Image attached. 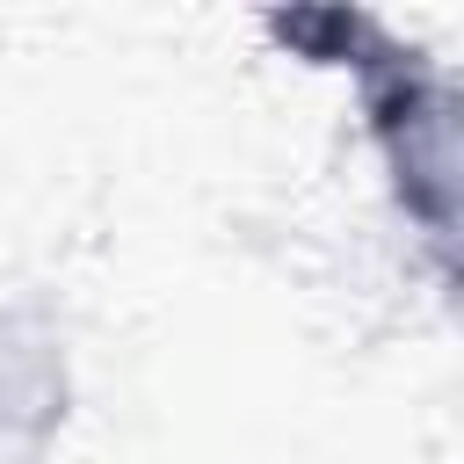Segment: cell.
<instances>
[{"instance_id": "6da1fadb", "label": "cell", "mask_w": 464, "mask_h": 464, "mask_svg": "<svg viewBox=\"0 0 464 464\" xmlns=\"http://www.w3.org/2000/svg\"><path fill=\"white\" fill-rule=\"evenodd\" d=\"M319 36H334V58L348 80H355V102H362V130H370V152L384 167V188L399 203V218L420 232V246L435 254V268L450 276L457 261V87L450 72L399 44L377 14H304Z\"/></svg>"}, {"instance_id": "7a4b0ae2", "label": "cell", "mask_w": 464, "mask_h": 464, "mask_svg": "<svg viewBox=\"0 0 464 464\" xmlns=\"http://www.w3.org/2000/svg\"><path fill=\"white\" fill-rule=\"evenodd\" d=\"M72 413V355L58 312L0 283V464H51Z\"/></svg>"}]
</instances>
